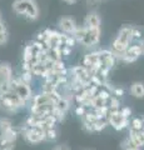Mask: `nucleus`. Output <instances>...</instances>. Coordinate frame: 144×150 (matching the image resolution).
<instances>
[{"instance_id": "nucleus-1", "label": "nucleus", "mask_w": 144, "mask_h": 150, "mask_svg": "<svg viewBox=\"0 0 144 150\" xmlns=\"http://www.w3.org/2000/svg\"><path fill=\"white\" fill-rule=\"evenodd\" d=\"M11 8L15 14L25 15V18L29 20H36L39 16V9L35 0H15Z\"/></svg>"}, {"instance_id": "nucleus-2", "label": "nucleus", "mask_w": 144, "mask_h": 150, "mask_svg": "<svg viewBox=\"0 0 144 150\" xmlns=\"http://www.w3.org/2000/svg\"><path fill=\"white\" fill-rule=\"evenodd\" d=\"M108 124H110L115 130H123L128 126L129 120L125 119L124 116L122 115L120 111L117 112H109L108 116Z\"/></svg>"}, {"instance_id": "nucleus-3", "label": "nucleus", "mask_w": 144, "mask_h": 150, "mask_svg": "<svg viewBox=\"0 0 144 150\" xmlns=\"http://www.w3.org/2000/svg\"><path fill=\"white\" fill-rule=\"evenodd\" d=\"M99 40H100V28L87 29L85 36H84V39H83L82 44L85 45V46H94L99 43Z\"/></svg>"}, {"instance_id": "nucleus-4", "label": "nucleus", "mask_w": 144, "mask_h": 150, "mask_svg": "<svg viewBox=\"0 0 144 150\" xmlns=\"http://www.w3.org/2000/svg\"><path fill=\"white\" fill-rule=\"evenodd\" d=\"M114 40H117L118 43L123 44L125 46H129L133 41V26H129V25L123 26L122 29L119 30L118 35Z\"/></svg>"}, {"instance_id": "nucleus-5", "label": "nucleus", "mask_w": 144, "mask_h": 150, "mask_svg": "<svg viewBox=\"0 0 144 150\" xmlns=\"http://www.w3.org/2000/svg\"><path fill=\"white\" fill-rule=\"evenodd\" d=\"M59 28L64 34H68V35H72L74 31L77 29V23L73 18L70 16H64L59 20Z\"/></svg>"}, {"instance_id": "nucleus-6", "label": "nucleus", "mask_w": 144, "mask_h": 150, "mask_svg": "<svg viewBox=\"0 0 144 150\" xmlns=\"http://www.w3.org/2000/svg\"><path fill=\"white\" fill-rule=\"evenodd\" d=\"M140 55H142V51H140V48H139L138 44L129 45L127 48V50H125V54L123 56L122 62H124V63H134Z\"/></svg>"}, {"instance_id": "nucleus-7", "label": "nucleus", "mask_w": 144, "mask_h": 150, "mask_svg": "<svg viewBox=\"0 0 144 150\" xmlns=\"http://www.w3.org/2000/svg\"><path fill=\"white\" fill-rule=\"evenodd\" d=\"M100 16L98 13L95 11H90L88 15L85 16L84 19V28H87V29H94V28H100Z\"/></svg>"}, {"instance_id": "nucleus-8", "label": "nucleus", "mask_w": 144, "mask_h": 150, "mask_svg": "<svg viewBox=\"0 0 144 150\" xmlns=\"http://www.w3.org/2000/svg\"><path fill=\"white\" fill-rule=\"evenodd\" d=\"M14 91H15L16 95H19L24 101L30 100L31 99V95H33V93H31V89H30V85H26V84H23V83H20Z\"/></svg>"}, {"instance_id": "nucleus-9", "label": "nucleus", "mask_w": 144, "mask_h": 150, "mask_svg": "<svg viewBox=\"0 0 144 150\" xmlns=\"http://www.w3.org/2000/svg\"><path fill=\"white\" fill-rule=\"evenodd\" d=\"M13 78V69L10 64L1 63L0 64V80H10Z\"/></svg>"}, {"instance_id": "nucleus-10", "label": "nucleus", "mask_w": 144, "mask_h": 150, "mask_svg": "<svg viewBox=\"0 0 144 150\" xmlns=\"http://www.w3.org/2000/svg\"><path fill=\"white\" fill-rule=\"evenodd\" d=\"M131 94L134 98H138V99L144 98V83H140V81L133 83L131 86Z\"/></svg>"}, {"instance_id": "nucleus-11", "label": "nucleus", "mask_w": 144, "mask_h": 150, "mask_svg": "<svg viewBox=\"0 0 144 150\" xmlns=\"http://www.w3.org/2000/svg\"><path fill=\"white\" fill-rule=\"evenodd\" d=\"M5 96H6L8 99L13 103L14 106H15L16 109H20V108H24V106H25V104H26V101L23 100L19 95H16L15 91H9L8 94H5Z\"/></svg>"}, {"instance_id": "nucleus-12", "label": "nucleus", "mask_w": 144, "mask_h": 150, "mask_svg": "<svg viewBox=\"0 0 144 150\" xmlns=\"http://www.w3.org/2000/svg\"><path fill=\"white\" fill-rule=\"evenodd\" d=\"M46 104H50V101H49L48 95L44 93L36 94V95L33 98V105L40 106V105H46Z\"/></svg>"}, {"instance_id": "nucleus-13", "label": "nucleus", "mask_w": 144, "mask_h": 150, "mask_svg": "<svg viewBox=\"0 0 144 150\" xmlns=\"http://www.w3.org/2000/svg\"><path fill=\"white\" fill-rule=\"evenodd\" d=\"M1 135L4 138H5L8 142H10V143H14L16 140V138H18V135H19V130H18L16 128H10L9 130H6V131H4V133H1Z\"/></svg>"}, {"instance_id": "nucleus-14", "label": "nucleus", "mask_w": 144, "mask_h": 150, "mask_svg": "<svg viewBox=\"0 0 144 150\" xmlns=\"http://www.w3.org/2000/svg\"><path fill=\"white\" fill-rule=\"evenodd\" d=\"M46 73H48V70L45 69L43 63H38L36 65H34V67L31 68V74L35 75V76H43V78H45Z\"/></svg>"}, {"instance_id": "nucleus-15", "label": "nucleus", "mask_w": 144, "mask_h": 150, "mask_svg": "<svg viewBox=\"0 0 144 150\" xmlns=\"http://www.w3.org/2000/svg\"><path fill=\"white\" fill-rule=\"evenodd\" d=\"M106 101H109V105H106V106H108V109H109V112H117V111H120V110H119V108H120V101H119L118 98L110 96Z\"/></svg>"}, {"instance_id": "nucleus-16", "label": "nucleus", "mask_w": 144, "mask_h": 150, "mask_svg": "<svg viewBox=\"0 0 144 150\" xmlns=\"http://www.w3.org/2000/svg\"><path fill=\"white\" fill-rule=\"evenodd\" d=\"M55 108L59 109V110H62V111H64V112H67L69 109H70V100H68V99H65V98L62 96L58 100L57 104H55Z\"/></svg>"}, {"instance_id": "nucleus-17", "label": "nucleus", "mask_w": 144, "mask_h": 150, "mask_svg": "<svg viewBox=\"0 0 144 150\" xmlns=\"http://www.w3.org/2000/svg\"><path fill=\"white\" fill-rule=\"evenodd\" d=\"M46 56H48L49 60H52V62H59V60H62V54H60L59 49H49L46 51Z\"/></svg>"}, {"instance_id": "nucleus-18", "label": "nucleus", "mask_w": 144, "mask_h": 150, "mask_svg": "<svg viewBox=\"0 0 144 150\" xmlns=\"http://www.w3.org/2000/svg\"><path fill=\"white\" fill-rule=\"evenodd\" d=\"M57 137H58V133L55 128H49L44 130V140H46V142H54Z\"/></svg>"}, {"instance_id": "nucleus-19", "label": "nucleus", "mask_w": 144, "mask_h": 150, "mask_svg": "<svg viewBox=\"0 0 144 150\" xmlns=\"http://www.w3.org/2000/svg\"><path fill=\"white\" fill-rule=\"evenodd\" d=\"M85 33H87V29L84 26H80V28H77L75 31L72 34V36L75 39V41H79V43H82L83 39H84L85 36Z\"/></svg>"}, {"instance_id": "nucleus-20", "label": "nucleus", "mask_w": 144, "mask_h": 150, "mask_svg": "<svg viewBox=\"0 0 144 150\" xmlns=\"http://www.w3.org/2000/svg\"><path fill=\"white\" fill-rule=\"evenodd\" d=\"M10 128H13V121L8 118H0V131L4 133V131L9 130Z\"/></svg>"}, {"instance_id": "nucleus-21", "label": "nucleus", "mask_w": 144, "mask_h": 150, "mask_svg": "<svg viewBox=\"0 0 144 150\" xmlns=\"http://www.w3.org/2000/svg\"><path fill=\"white\" fill-rule=\"evenodd\" d=\"M83 118H84V120H83V121H87V123H89V124H94V123H96L98 120H100V118L95 114L94 111H93V112H90V111L88 112V111H87L85 115L83 116Z\"/></svg>"}, {"instance_id": "nucleus-22", "label": "nucleus", "mask_w": 144, "mask_h": 150, "mask_svg": "<svg viewBox=\"0 0 144 150\" xmlns=\"http://www.w3.org/2000/svg\"><path fill=\"white\" fill-rule=\"evenodd\" d=\"M105 105H106V100L101 99V98L98 95L92 99V108H94V109H99V108L105 106Z\"/></svg>"}, {"instance_id": "nucleus-23", "label": "nucleus", "mask_w": 144, "mask_h": 150, "mask_svg": "<svg viewBox=\"0 0 144 150\" xmlns=\"http://www.w3.org/2000/svg\"><path fill=\"white\" fill-rule=\"evenodd\" d=\"M19 79L23 84H26V85H29L33 80V74L31 71H23L20 75H19Z\"/></svg>"}, {"instance_id": "nucleus-24", "label": "nucleus", "mask_w": 144, "mask_h": 150, "mask_svg": "<svg viewBox=\"0 0 144 150\" xmlns=\"http://www.w3.org/2000/svg\"><path fill=\"white\" fill-rule=\"evenodd\" d=\"M14 149V143H10L3 137L0 135V150H13Z\"/></svg>"}, {"instance_id": "nucleus-25", "label": "nucleus", "mask_w": 144, "mask_h": 150, "mask_svg": "<svg viewBox=\"0 0 144 150\" xmlns=\"http://www.w3.org/2000/svg\"><path fill=\"white\" fill-rule=\"evenodd\" d=\"M57 90H58V88L55 86L52 81H45L43 84V93L44 94H52V93L57 91Z\"/></svg>"}, {"instance_id": "nucleus-26", "label": "nucleus", "mask_w": 144, "mask_h": 150, "mask_svg": "<svg viewBox=\"0 0 144 150\" xmlns=\"http://www.w3.org/2000/svg\"><path fill=\"white\" fill-rule=\"evenodd\" d=\"M108 125V119H100L96 123L93 124V130L94 131H101L105 126Z\"/></svg>"}, {"instance_id": "nucleus-27", "label": "nucleus", "mask_w": 144, "mask_h": 150, "mask_svg": "<svg viewBox=\"0 0 144 150\" xmlns=\"http://www.w3.org/2000/svg\"><path fill=\"white\" fill-rule=\"evenodd\" d=\"M52 115L54 116L55 119H57V121H63L64 119H65V112L62 111V110H59V109H57L55 106H54V109L52 110Z\"/></svg>"}, {"instance_id": "nucleus-28", "label": "nucleus", "mask_w": 144, "mask_h": 150, "mask_svg": "<svg viewBox=\"0 0 144 150\" xmlns=\"http://www.w3.org/2000/svg\"><path fill=\"white\" fill-rule=\"evenodd\" d=\"M10 91V86H9V81L8 80H0V96L5 95Z\"/></svg>"}, {"instance_id": "nucleus-29", "label": "nucleus", "mask_w": 144, "mask_h": 150, "mask_svg": "<svg viewBox=\"0 0 144 150\" xmlns=\"http://www.w3.org/2000/svg\"><path fill=\"white\" fill-rule=\"evenodd\" d=\"M131 129L135 130V131H142L143 130V126H142V119L135 118L132 120V124H131Z\"/></svg>"}, {"instance_id": "nucleus-30", "label": "nucleus", "mask_w": 144, "mask_h": 150, "mask_svg": "<svg viewBox=\"0 0 144 150\" xmlns=\"http://www.w3.org/2000/svg\"><path fill=\"white\" fill-rule=\"evenodd\" d=\"M65 69V64H64L63 60H59V62H55L54 63V67H53V70L52 71L55 73V74H59L62 70Z\"/></svg>"}, {"instance_id": "nucleus-31", "label": "nucleus", "mask_w": 144, "mask_h": 150, "mask_svg": "<svg viewBox=\"0 0 144 150\" xmlns=\"http://www.w3.org/2000/svg\"><path fill=\"white\" fill-rule=\"evenodd\" d=\"M58 49L60 51V54H62V56H69L72 53V48H69V46L65 44H60Z\"/></svg>"}, {"instance_id": "nucleus-32", "label": "nucleus", "mask_w": 144, "mask_h": 150, "mask_svg": "<svg viewBox=\"0 0 144 150\" xmlns=\"http://www.w3.org/2000/svg\"><path fill=\"white\" fill-rule=\"evenodd\" d=\"M23 55H24V56H23V59H24V62H28V60H30L31 58H33V56H34V54H33V51H31V48H30V46H25V48H24V53H23Z\"/></svg>"}, {"instance_id": "nucleus-33", "label": "nucleus", "mask_w": 144, "mask_h": 150, "mask_svg": "<svg viewBox=\"0 0 144 150\" xmlns=\"http://www.w3.org/2000/svg\"><path fill=\"white\" fill-rule=\"evenodd\" d=\"M142 36H143V31L140 28L133 26V40H139L142 39Z\"/></svg>"}, {"instance_id": "nucleus-34", "label": "nucleus", "mask_w": 144, "mask_h": 150, "mask_svg": "<svg viewBox=\"0 0 144 150\" xmlns=\"http://www.w3.org/2000/svg\"><path fill=\"white\" fill-rule=\"evenodd\" d=\"M120 112H122V115L124 116L125 119L129 120V118H131V115H132V109L131 108H128V106H124L123 109L120 110Z\"/></svg>"}, {"instance_id": "nucleus-35", "label": "nucleus", "mask_w": 144, "mask_h": 150, "mask_svg": "<svg viewBox=\"0 0 144 150\" xmlns=\"http://www.w3.org/2000/svg\"><path fill=\"white\" fill-rule=\"evenodd\" d=\"M8 39H9V34H8V31L0 33V45H4V44H6Z\"/></svg>"}, {"instance_id": "nucleus-36", "label": "nucleus", "mask_w": 144, "mask_h": 150, "mask_svg": "<svg viewBox=\"0 0 144 150\" xmlns=\"http://www.w3.org/2000/svg\"><path fill=\"white\" fill-rule=\"evenodd\" d=\"M111 93H113V95H114L115 98H118V99H119L120 96H123V95H124V90H123L122 88H114Z\"/></svg>"}, {"instance_id": "nucleus-37", "label": "nucleus", "mask_w": 144, "mask_h": 150, "mask_svg": "<svg viewBox=\"0 0 144 150\" xmlns=\"http://www.w3.org/2000/svg\"><path fill=\"white\" fill-rule=\"evenodd\" d=\"M85 112H87V109L84 106H82V105H78L77 106V109H75V114L78 116H84L85 115Z\"/></svg>"}, {"instance_id": "nucleus-38", "label": "nucleus", "mask_w": 144, "mask_h": 150, "mask_svg": "<svg viewBox=\"0 0 144 150\" xmlns=\"http://www.w3.org/2000/svg\"><path fill=\"white\" fill-rule=\"evenodd\" d=\"M35 41H38V43H44V41H45V34H44V31L38 33V34H36Z\"/></svg>"}, {"instance_id": "nucleus-39", "label": "nucleus", "mask_w": 144, "mask_h": 150, "mask_svg": "<svg viewBox=\"0 0 144 150\" xmlns=\"http://www.w3.org/2000/svg\"><path fill=\"white\" fill-rule=\"evenodd\" d=\"M83 129H84L85 131H88V133H93V124H89L87 123V121H83Z\"/></svg>"}, {"instance_id": "nucleus-40", "label": "nucleus", "mask_w": 144, "mask_h": 150, "mask_svg": "<svg viewBox=\"0 0 144 150\" xmlns=\"http://www.w3.org/2000/svg\"><path fill=\"white\" fill-rule=\"evenodd\" d=\"M75 39H74V38L72 36V35H69V39H68V41H67V45L69 46V48H74V46H75Z\"/></svg>"}, {"instance_id": "nucleus-41", "label": "nucleus", "mask_w": 144, "mask_h": 150, "mask_svg": "<svg viewBox=\"0 0 144 150\" xmlns=\"http://www.w3.org/2000/svg\"><path fill=\"white\" fill-rule=\"evenodd\" d=\"M4 31H8L6 26H5V24H4L3 20H0V33H4Z\"/></svg>"}, {"instance_id": "nucleus-42", "label": "nucleus", "mask_w": 144, "mask_h": 150, "mask_svg": "<svg viewBox=\"0 0 144 150\" xmlns=\"http://www.w3.org/2000/svg\"><path fill=\"white\" fill-rule=\"evenodd\" d=\"M138 45H139V48H140V51H142V55H144V39L143 40H140L138 43Z\"/></svg>"}, {"instance_id": "nucleus-43", "label": "nucleus", "mask_w": 144, "mask_h": 150, "mask_svg": "<svg viewBox=\"0 0 144 150\" xmlns=\"http://www.w3.org/2000/svg\"><path fill=\"white\" fill-rule=\"evenodd\" d=\"M59 150H69V148L65 145H62V146H59Z\"/></svg>"}, {"instance_id": "nucleus-44", "label": "nucleus", "mask_w": 144, "mask_h": 150, "mask_svg": "<svg viewBox=\"0 0 144 150\" xmlns=\"http://www.w3.org/2000/svg\"><path fill=\"white\" fill-rule=\"evenodd\" d=\"M64 1L68 4H74V3H77V0H64Z\"/></svg>"}, {"instance_id": "nucleus-45", "label": "nucleus", "mask_w": 144, "mask_h": 150, "mask_svg": "<svg viewBox=\"0 0 144 150\" xmlns=\"http://www.w3.org/2000/svg\"><path fill=\"white\" fill-rule=\"evenodd\" d=\"M142 126H143V130H144V118L142 119Z\"/></svg>"}, {"instance_id": "nucleus-46", "label": "nucleus", "mask_w": 144, "mask_h": 150, "mask_svg": "<svg viewBox=\"0 0 144 150\" xmlns=\"http://www.w3.org/2000/svg\"><path fill=\"white\" fill-rule=\"evenodd\" d=\"M128 150H139V149H128Z\"/></svg>"}, {"instance_id": "nucleus-47", "label": "nucleus", "mask_w": 144, "mask_h": 150, "mask_svg": "<svg viewBox=\"0 0 144 150\" xmlns=\"http://www.w3.org/2000/svg\"><path fill=\"white\" fill-rule=\"evenodd\" d=\"M53 150H59V148H55V149H53Z\"/></svg>"}, {"instance_id": "nucleus-48", "label": "nucleus", "mask_w": 144, "mask_h": 150, "mask_svg": "<svg viewBox=\"0 0 144 150\" xmlns=\"http://www.w3.org/2000/svg\"><path fill=\"white\" fill-rule=\"evenodd\" d=\"M84 150H93V149H84Z\"/></svg>"}, {"instance_id": "nucleus-49", "label": "nucleus", "mask_w": 144, "mask_h": 150, "mask_svg": "<svg viewBox=\"0 0 144 150\" xmlns=\"http://www.w3.org/2000/svg\"><path fill=\"white\" fill-rule=\"evenodd\" d=\"M0 20H1V14H0Z\"/></svg>"}, {"instance_id": "nucleus-50", "label": "nucleus", "mask_w": 144, "mask_h": 150, "mask_svg": "<svg viewBox=\"0 0 144 150\" xmlns=\"http://www.w3.org/2000/svg\"><path fill=\"white\" fill-rule=\"evenodd\" d=\"M98 1H100V0H98Z\"/></svg>"}]
</instances>
